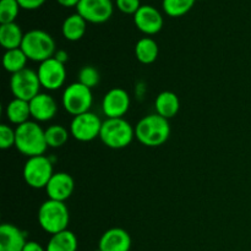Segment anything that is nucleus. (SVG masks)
I'll list each match as a JSON object with an SVG mask.
<instances>
[{"label":"nucleus","instance_id":"f257e3e1","mask_svg":"<svg viewBox=\"0 0 251 251\" xmlns=\"http://www.w3.org/2000/svg\"><path fill=\"white\" fill-rule=\"evenodd\" d=\"M171 136L169 120L157 113L149 114L135 125V137L140 144L147 147L162 146Z\"/></svg>","mask_w":251,"mask_h":251},{"label":"nucleus","instance_id":"f03ea898","mask_svg":"<svg viewBox=\"0 0 251 251\" xmlns=\"http://www.w3.org/2000/svg\"><path fill=\"white\" fill-rule=\"evenodd\" d=\"M16 130V142L15 147L20 153L29 157L43 156L48 145L46 140V130L34 120L25 123L15 127Z\"/></svg>","mask_w":251,"mask_h":251},{"label":"nucleus","instance_id":"7ed1b4c3","mask_svg":"<svg viewBox=\"0 0 251 251\" xmlns=\"http://www.w3.org/2000/svg\"><path fill=\"white\" fill-rule=\"evenodd\" d=\"M70 213L65 202L48 199L38 210V223L42 229L48 234L54 235L68 229Z\"/></svg>","mask_w":251,"mask_h":251},{"label":"nucleus","instance_id":"20e7f679","mask_svg":"<svg viewBox=\"0 0 251 251\" xmlns=\"http://www.w3.org/2000/svg\"><path fill=\"white\" fill-rule=\"evenodd\" d=\"M134 137L135 126L124 118H107L103 120L100 139L109 149H125L131 144Z\"/></svg>","mask_w":251,"mask_h":251},{"label":"nucleus","instance_id":"39448f33","mask_svg":"<svg viewBox=\"0 0 251 251\" xmlns=\"http://www.w3.org/2000/svg\"><path fill=\"white\" fill-rule=\"evenodd\" d=\"M55 41L48 32L43 29H31L26 32L22 41L21 49L25 51L28 60L43 63L53 58L56 51Z\"/></svg>","mask_w":251,"mask_h":251},{"label":"nucleus","instance_id":"423d86ee","mask_svg":"<svg viewBox=\"0 0 251 251\" xmlns=\"http://www.w3.org/2000/svg\"><path fill=\"white\" fill-rule=\"evenodd\" d=\"M61 104L63 108L73 117L91 112L93 104L92 90L78 81L66 86L61 96Z\"/></svg>","mask_w":251,"mask_h":251},{"label":"nucleus","instance_id":"0eeeda50","mask_svg":"<svg viewBox=\"0 0 251 251\" xmlns=\"http://www.w3.org/2000/svg\"><path fill=\"white\" fill-rule=\"evenodd\" d=\"M24 179L29 188L46 189L54 176L53 161L50 157L36 156L27 158L24 166Z\"/></svg>","mask_w":251,"mask_h":251},{"label":"nucleus","instance_id":"6e6552de","mask_svg":"<svg viewBox=\"0 0 251 251\" xmlns=\"http://www.w3.org/2000/svg\"><path fill=\"white\" fill-rule=\"evenodd\" d=\"M41 82L37 71L26 68L20 73L11 75L10 78V90L15 98L29 102L38 93H41Z\"/></svg>","mask_w":251,"mask_h":251},{"label":"nucleus","instance_id":"1a4fd4ad","mask_svg":"<svg viewBox=\"0 0 251 251\" xmlns=\"http://www.w3.org/2000/svg\"><path fill=\"white\" fill-rule=\"evenodd\" d=\"M103 120L96 113L76 115L70 123V135L80 142H91L100 137Z\"/></svg>","mask_w":251,"mask_h":251},{"label":"nucleus","instance_id":"9d476101","mask_svg":"<svg viewBox=\"0 0 251 251\" xmlns=\"http://www.w3.org/2000/svg\"><path fill=\"white\" fill-rule=\"evenodd\" d=\"M37 74H38L42 88L47 91L59 90L63 87L66 81L65 64L56 60L54 56L39 64Z\"/></svg>","mask_w":251,"mask_h":251},{"label":"nucleus","instance_id":"9b49d317","mask_svg":"<svg viewBox=\"0 0 251 251\" xmlns=\"http://www.w3.org/2000/svg\"><path fill=\"white\" fill-rule=\"evenodd\" d=\"M76 12L83 17L88 24H104L112 17L114 5L112 0H80L76 6Z\"/></svg>","mask_w":251,"mask_h":251},{"label":"nucleus","instance_id":"f8f14e48","mask_svg":"<svg viewBox=\"0 0 251 251\" xmlns=\"http://www.w3.org/2000/svg\"><path fill=\"white\" fill-rule=\"evenodd\" d=\"M130 96L124 88L115 87L108 91L102 100L103 114L107 118H124L130 108Z\"/></svg>","mask_w":251,"mask_h":251},{"label":"nucleus","instance_id":"ddd939ff","mask_svg":"<svg viewBox=\"0 0 251 251\" xmlns=\"http://www.w3.org/2000/svg\"><path fill=\"white\" fill-rule=\"evenodd\" d=\"M134 24L140 32L147 37L157 34L163 28V16L161 12L151 5H141L134 15Z\"/></svg>","mask_w":251,"mask_h":251},{"label":"nucleus","instance_id":"4468645a","mask_svg":"<svg viewBox=\"0 0 251 251\" xmlns=\"http://www.w3.org/2000/svg\"><path fill=\"white\" fill-rule=\"evenodd\" d=\"M74 190H75L74 178L65 172L54 173V176L49 180L48 185L46 186V193L48 195V199L61 201V202H65L68 199H70Z\"/></svg>","mask_w":251,"mask_h":251},{"label":"nucleus","instance_id":"2eb2a0df","mask_svg":"<svg viewBox=\"0 0 251 251\" xmlns=\"http://www.w3.org/2000/svg\"><path fill=\"white\" fill-rule=\"evenodd\" d=\"M31 117L37 123H46L53 119L58 112L56 100L49 93H38L29 100Z\"/></svg>","mask_w":251,"mask_h":251},{"label":"nucleus","instance_id":"dca6fc26","mask_svg":"<svg viewBox=\"0 0 251 251\" xmlns=\"http://www.w3.org/2000/svg\"><path fill=\"white\" fill-rule=\"evenodd\" d=\"M131 237L123 228H110L105 230L98 243V249L102 251H130Z\"/></svg>","mask_w":251,"mask_h":251},{"label":"nucleus","instance_id":"f3484780","mask_svg":"<svg viewBox=\"0 0 251 251\" xmlns=\"http://www.w3.org/2000/svg\"><path fill=\"white\" fill-rule=\"evenodd\" d=\"M26 233L11 223L0 227V251H22L27 244Z\"/></svg>","mask_w":251,"mask_h":251},{"label":"nucleus","instance_id":"a211bd4d","mask_svg":"<svg viewBox=\"0 0 251 251\" xmlns=\"http://www.w3.org/2000/svg\"><path fill=\"white\" fill-rule=\"evenodd\" d=\"M154 109L157 114L169 120L179 113L180 100L178 96L172 91H163L157 96L154 100Z\"/></svg>","mask_w":251,"mask_h":251},{"label":"nucleus","instance_id":"6ab92c4d","mask_svg":"<svg viewBox=\"0 0 251 251\" xmlns=\"http://www.w3.org/2000/svg\"><path fill=\"white\" fill-rule=\"evenodd\" d=\"M5 115L10 124H14L16 126L29 122V118H32L29 102L14 98L7 103L6 108H5Z\"/></svg>","mask_w":251,"mask_h":251},{"label":"nucleus","instance_id":"aec40b11","mask_svg":"<svg viewBox=\"0 0 251 251\" xmlns=\"http://www.w3.org/2000/svg\"><path fill=\"white\" fill-rule=\"evenodd\" d=\"M86 29H87V21L83 19L77 12L73 15H69L63 22L61 32L66 41L77 42L85 36Z\"/></svg>","mask_w":251,"mask_h":251},{"label":"nucleus","instance_id":"412c9836","mask_svg":"<svg viewBox=\"0 0 251 251\" xmlns=\"http://www.w3.org/2000/svg\"><path fill=\"white\" fill-rule=\"evenodd\" d=\"M24 37L25 33L16 22L0 26V44L5 50L21 48Z\"/></svg>","mask_w":251,"mask_h":251},{"label":"nucleus","instance_id":"4be33fe9","mask_svg":"<svg viewBox=\"0 0 251 251\" xmlns=\"http://www.w3.org/2000/svg\"><path fill=\"white\" fill-rule=\"evenodd\" d=\"M158 44L151 37H144L137 41L136 46H135V56L140 63L145 64V65L154 63L158 58Z\"/></svg>","mask_w":251,"mask_h":251},{"label":"nucleus","instance_id":"5701e85b","mask_svg":"<svg viewBox=\"0 0 251 251\" xmlns=\"http://www.w3.org/2000/svg\"><path fill=\"white\" fill-rule=\"evenodd\" d=\"M78 242L75 233L66 229L58 234L50 235L48 244H47V251H77Z\"/></svg>","mask_w":251,"mask_h":251},{"label":"nucleus","instance_id":"b1692460","mask_svg":"<svg viewBox=\"0 0 251 251\" xmlns=\"http://www.w3.org/2000/svg\"><path fill=\"white\" fill-rule=\"evenodd\" d=\"M28 58L25 54L21 48L11 49V50H5L4 56H2V65L4 69L10 73L11 75L25 70L27 65Z\"/></svg>","mask_w":251,"mask_h":251},{"label":"nucleus","instance_id":"393cba45","mask_svg":"<svg viewBox=\"0 0 251 251\" xmlns=\"http://www.w3.org/2000/svg\"><path fill=\"white\" fill-rule=\"evenodd\" d=\"M69 130L65 126L59 124L50 125L46 129L47 145L50 149H59L63 147L69 140Z\"/></svg>","mask_w":251,"mask_h":251},{"label":"nucleus","instance_id":"a878e982","mask_svg":"<svg viewBox=\"0 0 251 251\" xmlns=\"http://www.w3.org/2000/svg\"><path fill=\"white\" fill-rule=\"evenodd\" d=\"M195 2L196 0H163L162 7L168 16L180 17L188 14Z\"/></svg>","mask_w":251,"mask_h":251},{"label":"nucleus","instance_id":"bb28decb","mask_svg":"<svg viewBox=\"0 0 251 251\" xmlns=\"http://www.w3.org/2000/svg\"><path fill=\"white\" fill-rule=\"evenodd\" d=\"M17 0H1L0 1V24H12L16 20L20 11Z\"/></svg>","mask_w":251,"mask_h":251},{"label":"nucleus","instance_id":"cd10ccee","mask_svg":"<svg viewBox=\"0 0 251 251\" xmlns=\"http://www.w3.org/2000/svg\"><path fill=\"white\" fill-rule=\"evenodd\" d=\"M77 81L80 83H82L83 86H86V87L92 90V88H95L100 81V71L92 65L83 66V68H81V70L78 71Z\"/></svg>","mask_w":251,"mask_h":251},{"label":"nucleus","instance_id":"c85d7f7f","mask_svg":"<svg viewBox=\"0 0 251 251\" xmlns=\"http://www.w3.org/2000/svg\"><path fill=\"white\" fill-rule=\"evenodd\" d=\"M15 142H16V130L7 124L0 125V147L2 150H9L15 147Z\"/></svg>","mask_w":251,"mask_h":251},{"label":"nucleus","instance_id":"c756f323","mask_svg":"<svg viewBox=\"0 0 251 251\" xmlns=\"http://www.w3.org/2000/svg\"><path fill=\"white\" fill-rule=\"evenodd\" d=\"M115 4H117L119 11L126 15H135L137 10L141 7L140 0H115Z\"/></svg>","mask_w":251,"mask_h":251},{"label":"nucleus","instance_id":"7c9ffc66","mask_svg":"<svg viewBox=\"0 0 251 251\" xmlns=\"http://www.w3.org/2000/svg\"><path fill=\"white\" fill-rule=\"evenodd\" d=\"M20 7L24 10L39 9L46 2V0H17Z\"/></svg>","mask_w":251,"mask_h":251},{"label":"nucleus","instance_id":"2f4dec72","mask_svg":"<svg viewBox=\"0 0 251 251\" xmlns=\"http://www.w3.org/2000/svg\"><path fill=\"white\" fill-rule=\"evenodd\" d=\"M22 251H47L46 248L42 247L39 243L34 242V240H28L27 242V244L25 245L24 250Z\"/></svg>","mask_w":251,"mask_h":251},{"label":"nucleus","instance_id":"473e14b6","mask_svg":"<svg viewBox=\"0 0 251 251\" xmlns=\"http://www.w3.org/2000/svg\"><path fill=\"white\" fill-rule=\"evenodd\" d=\"M54 58H55L56 60L60 61V63L66 64V61L69 60V53L66 50H64V49H59V50H56L55 54H54Z\"/></svg>","mask_w":251,"mask_h":251},{"label":"nucleus","instance_id":"72a5a7b5","mask_svg":"<svg viewBox=\"0 0 251 251\" xmlns=\"http://www.w3.org/2000/svg\"><path fill=\"white\" fill-rule=\"evenodd\" d=\"M56 2L64 7H76L80 0H56Z\"/></svg>","mask_w":251,"mask_h":251},{"label":"nucleus","instance_id":"f704fd0d","mask_svg":"<svg viewBox=\"0 0 251 251\" xmlns=\"http://www.w3.org/2000/svg\"><path fill=\"white\" fill-rule=\"evenodd\" d=\"M95 251H102V250H100V249H97V250H95Z\"/></svg>","mask_w":251,"mask_h":251}]
</instances>
